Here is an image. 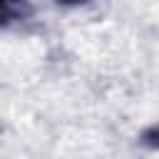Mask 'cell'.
I'll return each mask as SVG.
<instances>
[{
	"label": "cell",
	"mask_w": 159,
	"mask_h": 159,
	"mask_svg": "<svg viewBox=\"0 0 159 159\" xmlns=\"http://www.w3.org/2000/svg\"><path fill=\"white\" fill-rule=\"evenodd\" d=\"M142 142H144L147 147H154V149H159V127H152V129H147V132H144V137H142Z\"/></svg>",
	"instance_id": "6da1fadb"
},
{
	"label": "cell",
	"mask_w": 159,
	"mask_h": 159,
	"mask_svg": "<svg viewBox=\"0 0 159 159\" xmlns=\"http://www.w3.org/2000/svg\"><path fill=\"white\" fill-rule=\"evenodd\" d=\"M15 2H17V0H0V17H5V15L15 7Z\"/></svg>",
	"instance_id": "7a4b0ae2"
},
{
	"label": "cell",
	"mask_w": 159,
	"mask_h": 159,
	"mask_svg": "<svg viewBox=\"0 0 159 159\" xmlns=\"http://www.w3.org/2000/svg\"><path fill=\"white\" fill-rule=\"evenodd\" d=\"M60 2H65V5H75V2H84V0H60Z\"/></svg>",
	"instance_id": "3957f363"
}]
</instances>
